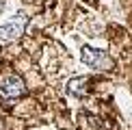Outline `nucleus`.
I'll list each match as a JSON object with an SVG mask.
<instances>
[{
  "mask_svg": "<svg viewBox=\"0 0 132 130\" xmlns=\"http://www.w3.org/2000/svg\"><path fill=\"white\" fill-rule=\"evenodd\" d=\"M87 85H89V80H87V78H74V80H69L67 91H69L71 95H85L87 93Z\"/></svg>",
  "mask_w": 132,
  "mask_h": 130,
  "instance_id": "20e7f679",
  "label": "nucleus"
},
{
  "mask_svg": "<svg viewBox=\"0 0 132 130\" xmlns=\"http://www.w3.org/2000/svg\"><path fill=\"white\" fill-rule=\"evenodd\" d=\"M28 24V18H26L24 11H20L18 18L7 22V24L0 26V41H11V39H18V37L24 35V28Z\"/></svg>",
  "mask_w": 132,
  "mask_h": 130,
  "instance_id": "7ed1b4c3",
  "label": "nucleus"
},
{
  "mask_svg": "<svg viewBox=\"0 0 132 130\" xmlns=\"http://www.w3.org/2000/svg\"><path fill=\"white\" fill-rule=\"evenodd\" d=\"M26 95V85L20 76L9 74L4 78H0V98L2 100H18V98Z\"/></svg>",
  "mask_w": 132,
  "mask_h": 130,
  "instance_id": "f03ea898",
  "label": "nucleus"
},
{
  "mask_svg": "<svg viewBox=\"0 0 132 130\" xmlns=\"http://www.w3.org/2000/svg\"><path fill=\"white\" fill-rule=\"evenodd\" d=\"M80 59H82L85 65H89L91 69H97V72H111V69L115 67V61L104 50H97V48L85 46V48H82Z\"/></svg>",
  "mask_w": 132,
  "mask_h": 130,
  "instance_id": "f257e3e1",
  "label": "nucleus"
}]
</instances>
